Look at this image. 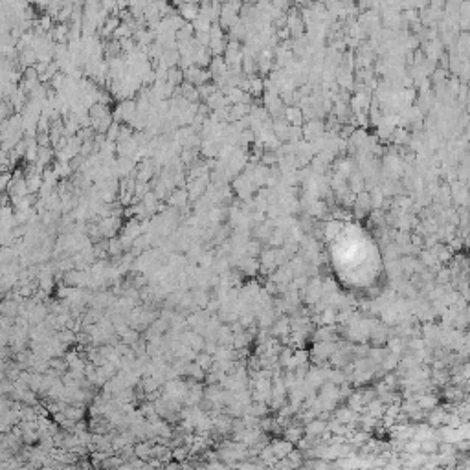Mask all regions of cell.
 Wrapping results in <instances>:
<instances>
[{
    "mask_svg": "<svg viewBox=\"0 0 470 470\" xmlns=\"http://www.w3.org/2000/svg\"><path fill=\"white\" fill-rule=\"evenodd\" d=\"M13 107L10 105V101H0V123H4L10 116H13Z\"/></svg>",
    "mask_w": 470,
    "mask_h": 470,
    "instance_id": "1",
    "label": "cell"
},
{
    "mask_svg": "<svg viewBox=\"0 0 470 470\" xmlns=\"http://www.w3.org/2000/svg\"><path fill=\"white\" fill-rule=\"evenodd\" d=\"M11 182V173H2L0 175V195L8 191V186Z\"/></svg>",
    "mask_w": 470,
    "mask_h": 470,
    "instance_id": "2",
    "label": "cell"
}]
</instances>
